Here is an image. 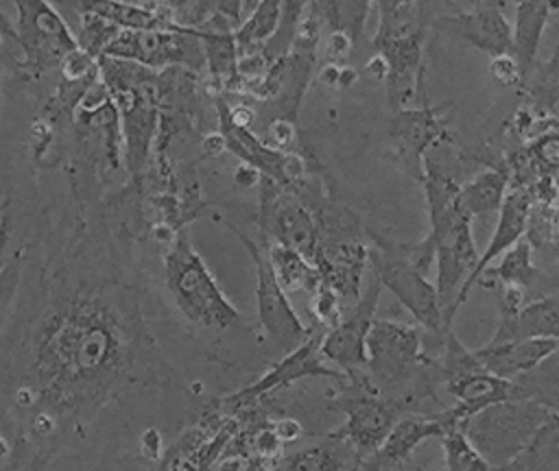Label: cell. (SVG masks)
<instances>
[{
	"instance_id": "1",
	"label": "cell",
	"mask_w": 559,
	"mask_h": 471,
	"mask_svg": "<svg viewBox=\"0 0 559 471\" xmlns=\"http://www.w3.org/2000/svg\"><path fill=\"white\" fill-rule=\"evenodd\" d=\"M15 257L2 266V471L46 467L133 388L181 386L146 325L127 240L74 233L37 266Z\"/></svg>"
},
{
	"instance_id": "2",
	"label": "cell",
	"mask_w": 559,
	"mask_h": 471,
	"mask_svg": "<svg viewBox=\"0 0 559 471\" xmlns=\"http://www.w3.org/2000/svg\"><path fill=\"white\" fill-rule=\"evenodd\" d=\"M421 188L428 205L430 235L437 246V292L443 307L445 327L452 329V321L459 305L461 290L478 264L480 253L474 244L472 222L474 218L465 212L459 201L461 183L432 157L424 159Z\"/></svg>"
},
{
	"instance_id": "3",
	"label": "cell",
	"mask_w": 559,
	"mask_h": 471,
	"mask_svg": "<svg viewBox=\"0 0 559 471\" xmlns=\"http://www.w3.org/2000/svg\"><path fill=\"white\" fill-rule=\"evenodd\" d=\"M437 246L428 233L419 242H395L369 229V268L382 286L428 331H448L437 286L426 279Z\"/></svg>"
},
{
	"instance_id": "4",
	"label": "cell",
	"mask_w": 559,
	"mask_h": 471,
	"mask_svg": "<svg viewBox=\"0 0 559 471\" xmlns=\"http://www.w3.org/2000/svg\"><path fill=\"white\" fill-rule=\"evenodd\" d=\"M13 22L2 17L4 44L13 48V70L22 81H39L79 46L70 24L50 0H11Z\"/></svg>"
},
{
	"instance_id": "5",
	"label": "cell",
	"mask_w": 559,
	"mask_h": 471,
	"mask_svg": "<svg viewBox=\"0 0 559 471\" xmlns=\"http://www.w3.org/2000/svg\"><path fill=\"white\" fill-rule=\"evenodd\" d=\"M164 281L177 312L190 325L223 331L242 323V314L225 297L183 231H177L164 253Z\"/></svg>"
},
{
	"instance_id": "6",
	"label": "cell",
	"mask_w": 559,
	"mask_h": 471,
	"mask_svg": "<svg viewBox=\"0 0 559 471\" xmlns=\"http://www.w3.org/2000/svg\"><path fill=\"white\" fill-rule=\"evenodd\" d=\"M428 329L397 318H376L367 336V375L373 386L406 401L404 390L417 379L428 382V371L439 362L428 353ZM408 403V401H406Z\"/></svg>"
},
{
	"instance_id": "7",
	"label": "cell",
	"mask_w": 559,
	"mask_h": 471,
	"mask_svg": "<svg viewBox=\"0 0 559 471\" xmlns=\"http://www.w3.org/2000/svg\"><path fill=\"white\" fill-rule=\"evenodd\" d=\"M552 410L542 397L515 395L472 414L465 432L491 469H509Z\"/></svg>"
},
{
	"instance_id": "8",
	"label": "cell",
	"mask_w": 559,
	"mask_h": 471,
	"mask_svg": "<svg viewBox=\"0 0 559 471\" xmlns=\"http://www.w3.org/2000/svg\"><path fill=\"white\" fill-rule=\"evenodd\" d=\"M345 379L349 384L336 397V406L345 412V423L328 436L343 440L356 456L358 467H362V462L380 449L408 403L380 392L369 375L360 373V369L347 373Z\"/></svg>"
},
{
	"instance_id": "9",
	"label": "cell",
	"mask_w": 559,
	"mask_h": 471,
	"mask_svg": "<svg viewBox=\"0 0 559 471\" xmlns=\"http://www.w3.org/2000/svg\"><path fill=\"white\" fill-rule=\"evenodd\" d=\"M439 377L448 395L454 399V408L465 419V423L478 410L496 401L515 397L513 379H504L491 373L478 360L476 351L467 349L452 329H448L443 336Z\"/></svg>"
},
{
	"instance_id": "10",
	"label": "cell",
	"mask_w": 559,
	"mask_h": 471,
	"mask_svg": "<svg viewBox=\"0 0 559 471\" xmlns=\"http://www.w3.org/2000/svg\"><path fill=\"white\" fill-rule=\"evenodd\" d=\"M105 57L135 61L153 70H205V46L197 28H122L103 52Z\"/></svg>"
},
{
	"instance_id": "11",
	"label": "cell",
	"mask_w": 559,
	"mask_h": 471,
	"mask_svg": "<svg viewBox=\"0 0 559 471\" xmlns=\"http://www.w3.org/2000/svg\"><path fill=\"white\" fill-rule=\"evenodd\" d=\"M328 327L317 325L304 342H299L297 347H293L280 362H275L260 379H255L253 384L223 397L216 401V412L223 416H234L238 412H242L245 408L255 406L262 397L282 390L286 386H290L297 379L304 377H330L336 382H345V373L338 369H332L325 364V358L321 353V342H323V334Z\"/></svg>"
},
{
	"instance_id": "12",
	"label": "cell",
	"mask_w": 559,
	"mask_h": 471,
	"mask_svg": "<svg viewBox=\"0 0 559 471\" xmlns=\"http://www.w3.org/2000/svg\"><path fill=\"white\" fill-rule=\"evenodd\" d=\"M258 188L260 233L271 242L286 244L314 262L319 249V225L308 203L290 185H282L280 181L264 174Z\"/></svg>"
},
{
	"instance_id": "13",
	"label": "cell",
	"mask_w": 559,
	"mask_h": 471,
	"mask_svg": "<svg viewBox=\"0 0 559 471\" xmlns=\"http://www.w3.org/2000/svg\"><path fill=\"white\" fill-rule=\"evenodd\" d=\"M229 229L238 235L242 246L247 249L251 262H253V273H255V303H258V318L262 329L280 345L293 349L299 342L306 340L310 334L304 323L299 321L297 312L293 310L284 286L280 283L271 255H269V242L264 235L262 240L255 242L234 225Z\"/></svg>"
},
{
	"instance_id": "14",
	"label": "cell",
	"mask_w": 559,
	"mask_h": 471,
	"mask_svg": "<svg viewBox=\"0 0 559 471\" xmlns=\"http://www.w3.org/2000/svg\"><path fill=\"white\" fill-rule=\"evenodd\" d=\"M382 288V281L369 268L367 288L360 292L349 314L341 316V321L323 334V358L345 375L356 369H365L367 364V336L376 321V307L380 303Z\"/></svg>"
},
{
	"instance_id": "15",
	"label": "cell",
	"mask_w": 559,
	"mask_h": 471,
	"mask_svg": "<svg viewBox=\"0 0 559 471\" xmlns=\"http://www.w3.org/2000/svg\"><path fill=\"white\" fill-rule=\"evenodd\" d=\"M448 105H413L404 107L395 113L391 122V146L400 168L411 174L417 183L424 177V159L426 155L439 146V142L450 140L448 120L443 111Z\"/></svg>"
},
{
	"instance_id": "16",
	"label": "cell",
	"mask_w": 559,
	"mask_h": 471,
	"mask_svg": "<svg viewBox=\"0 0 559 471\" xmlns=\"http://www.w3.org/2000/svg\"><path fill=\"white\" fill-rule=\"evenodd\" d=\"M216 109H218V126L225 137V146L229 153L240 157L242 164H249L258 168L264 177H271L282 185H290V188L308 177V166L299 155L284 153L282 148H275L269 142L258 140L249 126L234 122L225 98L221 96L216 98Z\"/></svg>"
},
{
	"instance_id": "17",
	"label": "cell",
	"mask_w": 559,
	"mask_h": 471,
	"mask_svg": "<svg viewBox=\"0 0 559 471\" xmlns=\"http://www.w3.org/2000/svg\"><path fill=\"white\" fill-rule=\"evenodd\" d=\"M459 423L465 425V419L456 412L454 406L441 408L439 412H430V414H419V412L402 414L391 427L380 449L373 456H369L362 462V467H376V469L400 467L406 460H411L413 451L421 443H426L428 438H441L450 425H459Z\"/></svg>"
},
{
	"instance_id": "18",
	"label": "cell",
	"mask_w": 559,
	"mask_h": 471,
	"mask_svg": "<svg viewBox=\"0 0 559 471\" xmlns=\"http://www.w3.org/2000/svg\"><path fill=\"white\" fill-rule=\"evenodd\" d=\"M432 26L435 31L461 39L489 57L513 52V26L498 2H487L454 15H439Z\"/></svg>"
},
{
	"instance_id": "19",
	"label": "cell",
	"mask_w": 559,
	"mask_h": 471,
	"mask_svg": "<svg viewBox=\"0 0 559 471\" xmlns=\"http://www.w3.org/2000/svg\"><path fill=\"white\" fill-rule=\"evenodd\" d=\"M314 264L321 277L341 299H358L362 279L369 273V235L319 242Z\"/></svg>"
},
{
	"instance_id": "20",
	"label": "cell",
	"mask_w": 559,
	"mask_h": 471,
	"mask_svg": "<svg viewBox=\"0 0 559 471\" xmlns=\"http://www.w3.org/2000/svg\"><path fill=\"white\" fill-rule=\"evenodd\" d=\"M531 209H533V192L524 185H518L513 190L507 192L504 203L498 212V220L493 227V233L487 242V249L480 253L476 268L472 270L469 279L465 281L461 297H459V305L465 303L469 290L478 283L480 275L485 273L487 266H491V262L496 257H500L504 251H509L520 238L526 235V227H528V218H531Z\"/></svg>"
},
{
	"instance_id": "21",
	"label": "cell",
	"mask_w": 559,
	"mask_h": 471,
	"mask_svg": "<svg viewBox=\"0 0 559 471\" xmlns=\"http://www.w3.org/2000/svg\"><path fill=\"white\" fill-rule=\"evenodd\" d=\"M478 360L504 379H518L559 351V338H518L474 349Z\"/></svg>"
},
{
	"instance_id": "22",
	"label": "cell",
	"mask_w": 559,
	"mask_h": 471,
	"mask_svg": "<svg viewBox=\"0 0 559 471\" xmlns=\"http://www.w3.org/2000/svg\"><path fill=\"white\" fill-rule=\"evenodd\" d=\"M518 338H559V294L539 297L518 310H500V323L489 342Z\"/></svg>"
},
{
	"instance_id": "23",
	"label": "cell",
	"mask_w": 559,
	"mask_h": 471,
	"mask_svg": "<svg viewBox=\"0 0 559 471\" xmlns=\"http://www.w3.org/2000/svg\"><path fill=\"white\" fill-rule=\"evenodd\" d=\"M515 2V22H513V55L524 72V78L528 83L542 35L546 28V22L550 17V11L555 7V0H513Z\"/></svg>"
},
{
	"instance_id": "24",
	"label": "cell",
	"mask_w": 559,
	"mask_h": 471,
	"mask_svg": "<svg viewBox=\"0 0 559 471\" xmlns=\"http://www.w3.org/2000/svg\"><path fill=\"white\" fill-rule=\"evenodd\" d=\"M197 31L205 46L210 85L221 92H236L240 87V52L234 31Z\"/></svg>"
},
{
	"instance_id": "25",
	"label": "cell",
	"mask_w": 559,
	"mask_h": 471,
	"mask_svg": "<svg viewBox=\"0 0 559 471\" xmlns=\"http://www.w3.org/2000/svg\"><path fill=\"white\" fill-rule=\"evenodd\" d=\"M266 242H269V255H271L275 275H277L280 283L284 286V290L286 292H306L308 297H312L319 290V286L323 283L319 266L310 257H306L304 253H299L286 244L271 242L269 238H266Z\"/></svg>"
},
{
	"instance_id": "26",
	"label": "cell",
	"mask_w": 559,
	"mask_h": 471,
	"mask_svg": "<svg viewBox=\"0 0 559 471\" xmlns=\"http://www.w3.org/2000/svg\"><path fill=\"white\" fill-rule=\"evenodd\" d=\"M507 188L509 174L502 168H487L461 185L459 201L472 218L489 216L500 212L504 196L509 192Z\"/></svg>"
},
{
	"instance_id": "27",
	"label": "cell",
	"mask_w": 559,
	"mask_h": 471,
	"mask_svg": "<svg viewBox=\"0 0 559 471\" xmlns=\"http://www.w3.org/2000/svg\"><path fill=\"white\" fill-rule=\"evenodd\" d=\"M282 20V0H260V4L234 31L240 57L258 55L273 39Z\"/></svg>"
},
{
	"instance_id": "28",
	"label": "cell",
	"mask_w": 559,
	"mask_h": 471,
	"mask_svg": "<svg viewBox=\"0 0 559 471\" xmlns=\"http://www.w3.org/2000/svg\"><path fill=\"white\" fill-rule=\"evenodd\" d=\"M480 277L496 279L500 286H520L528 290L533 283L539 281L542 273L533 264V244L524 235L520 238L509 251L500 255L498 266H487Z\"/></svg>"
},
{
	"instance_id": "29",
	"label": "cell",
	"mask_w": 559,
	"mask_h": 471,
	"mask_svg": "<svg viewBox=\"0 0 559 471\" xmlns=\"http://www.w3.org/2000/svg\"><path fill=\"white\" fill-rule=\"evenodd\" d=\"M509 469L559 471V410L550 412Z\"/></svg>"
},
{
	"instance_id": "30",
	"label": "cell",
	"mask_w": 559,
	"mask_h": 471,
	"mask_svg": "<svg viewBox=\"0 0 559 471\" xmlns=\"http://www.w3.org/2000/svg\"><path fill=\"white\" fill-rule=\"evenodd\" d=\"M330 33H343L358 46L365 39V24L371 0H314Z\"/></svg>"
},
{
	"instance_id": "31",
	"label": "cell",
	"mask_w": 559,
	"mask_h": 471,
	"mask_svg": "<svg viewBox=\"0 0 559 471\" xmlns=\"http://www.w3.org/2000/svg\"><path fill=\"white\" fill-rule=\"evenodd\" d=\"M378 31L373 35V41L391 39L411 35L415 31H421V7L419 0H378Z\"/></svg>"
},
{
	"instance_id": "32",
	"label": "cell",
	"mask_w": 559,
	"mask_h": 471,
	"mask_svg": "<svg viewBox=\"0 0 559 471\" xmlns=\"http://www.w3.org/2000/svg\"><path fill=\"white\" fill-rule=\"evenodd\" d=\"M443 447L445 469L450 471H480L491 469L489 462L483 458V454L476 449L472 438L465 432V425H450L443 436L439 438Z\"/></svg>"
},
{
	"instance_id": "33",
	"label": "cell",
	"mask_w": 559,
	"mask_h": 471,
	"mask_svg": "<svg viewBox=\"0 0 559 471\" xmlns=\"http://www.w3.org/2000/svg\"><path fill=\"white\" fill-rule=\"evenodd\" d=\"M314 0H282V20H280V28L277 33L273 35V39L264 46L262 55L266 57L269 63H273L275 59L284 57L290 48H293V41H295V35H297V28H299V22L301 17L306 15V11L310 9Z\"/></svg>"
},
{
	"instance_id": "34",
	"label": "cell",
	"mask_w": 559,
	"mask_h": 471,
	"mask_svg": "<svg viewBox=\"0 0 559 471\" xmlns=\"http://www.w3.org/2000/svg\"><path fill=\"white\" fill-rule=\"evenodd\" d=\"M526 87L531 102L539 111L559 105V44L552 48L550 57L539 65V70H533Z\"/></svg>"
},
{
	"instance_id": "35",
	"label": "cell",
	"mask_w": 559,
	"mask_h": 471,
	"mask_svg": "<svg viewBox=\"0 0 559 471\" xmlns=\"http://www.w3.org/2000/svg\"><path fill=\"white\" fill-rule=\"evenodd\" d=\"M330 438V436H328ZM334 445L336 440L330 438L328 443H321V445H312V447H306L297 454H288L284 460H277V467H284V469H308V471H321V469H341L345 467L347 462H343L334 451Z\"/></svg>"
},
{
	"instance_id": "36",
	"label": "cell",
	"mask_w": 559,
	"mask_h": 471,
	"mask_svg": "<svg viewBox=\"0 0 559 471\" xmlns=\"http://www.w3.org/2000/svg\"><path fill=\"white\" fill-rule=\"evenodd\" d=\"M312 299V314L317 318V325H323V327H334L338 321H341V297L338 292L328 286L325 281L319 286V290L310 297Z\"/></svg>"
},
{
	"instance_id": "37",
	"label": "cell",
	"mask_w": 559,
	"mask_h": 471,
	"mask_svg": "<svg viewBox=\"0 0 559 471\" xmlns=\"http://www.w3.org/2000/svg\"><path fill=\"white\" fill-rule=\"evenodd\" d=\"M489 72L493 76L496 83H500L502 87H526V78H524V72L515 59L513 52L509 55H498V57H491V63H489Z\"/></svg>"
},
{
	"instance_id": "38",
	"label": "cell",
	"mask_w": 559,
	"mask_h": 471,
	"mask_svg": "<svg viewBox=\"0 0 559 471\" xmlns=\"http://www.w3.org/2000/svg\"><path fill=\"white\" fill-rule=\"evenodd\" d=\"M533 159L550 170H559V131L542 135L533 146H531Z\"/></svg>"
},
{
	"instance_id": "39",
	"label": "cell",
	"mask_w": 559,
	"mask_h": 471,
	"mask_svg": "<svg viewBox=\"0 0 559 471\" xmlns=\"http://www.w3.org/2000/svg\"><path fill=\"white\" fill-rule=\"evenodd\" d=\"M295 122L286 118H273L269 124V140L275 142V148H286L295 140Z\"/></svg>"
},
{
	"instance_id": "40",
	"label": "cell",
	"mask_w": 559,
	"mask_h": 471,
	"mask_svg": "<svg viewBox=\"0 0 559 471\" xmlns=\"http://www.w3.org/2000/svg\"><path fill=\"white\" fill-rule=\"evenodd\" d=\"M271 427L275 430V434L288 443V440H295L301 436V423L297 419H290V416H284V419H271Z\"/></svg>"
},
{
	"instance_id": "41",
	"label": "cell",
	"mask_w": 559,
	"mask_h": 471,
	"mask_svg": "<svg viewBox=\"0 0 559 471\" xmlns=\"http://www.w3.org/2000/svg\"><path fill=\"white\" fill-rule=\"evenodd\" d=\"M140 451H142L146 458H157V456L162 454V436H159L157 427H148V430L142 432Z\"/></svg>"
}]
</instances>
